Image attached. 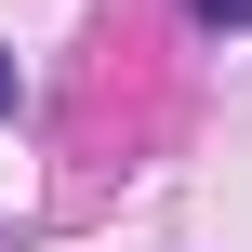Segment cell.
Segmentation results:
<instances>
[{
  "label": "cell",
  "mask_w": 252,
  "mask_h": 252,
  "mask_svg": "<svg viewBox=\"0 0 252 252\" xmlns=\"http://www.w3.org/2000/svg\"><path fill=\"white\" fill-rule=\"evenodd\" d=\"M186 13H213V27H252V0H186Z\"/></svg>",
  "instance_id": "obj_1"
},
{
  "label": "cell",
  "mask_w": 252,
  "mask_h": 252,
  "mask_svg": "<svg viewBox=\"0 0 252 252\" xmlns=\"http://www.w3.org/2000/svg\"><path fill=\"white\" fill-rule=\"evenodd\" d=\"M0 106H13V53H0Z\"/></svg>",
  "instance_id": "obj_2"
}]
</instances>
